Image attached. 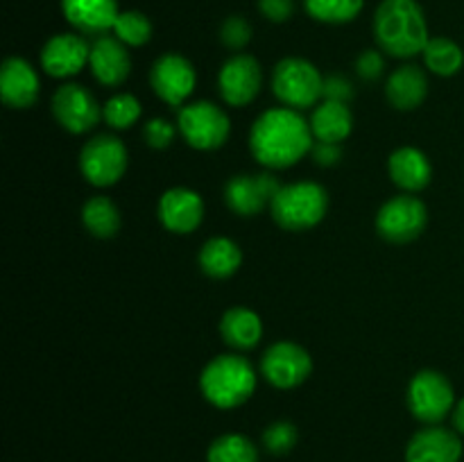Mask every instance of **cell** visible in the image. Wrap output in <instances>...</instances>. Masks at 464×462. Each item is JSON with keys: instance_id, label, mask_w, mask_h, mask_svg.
Wrapping results in <instances>:
<instances>
[{"instance_id": "obj_1", "label": "cell", "mask_w": 464, "mask_h": 462, "mask_svg": "<svg viewBox=\"0 0 464 462\" xmlns=\"http://www.w3.org/2000/svg\"><path fill=\"white\" fill-rule=\"evenodd\" d=\"M311 122L288 107H275L263 111L249 130V149L254 159L267 170H285L311 154Z\"/></svg>"}, {"instance_id": "obj_2", "label": "cell", "mask_w": 464, "mask_h": 462, "mask_svg": "<svg viewBox=\"0 0 464 462\" xmlns=\"http://www.w3.org/2000/svg\"><path fill=\"white\" fill-rule=\"evenodd\" d=\"M374 39L383 54L411 59L430 41L424 9L417 0H383L374 12Z\"/></svg>"}, {"instance_id": "obj_3", "label": "cell", "mask_w": 464, "mask_h": 462, "mask_svg": "<svg viewBox=\"0 0 464 462\" xmlns=\"http://www.w3.org/2000/svg\"><path fill=\"white\" fill-rule=\"evenodd\" d=\"M258 376L252 362L238 353L211 358L199 374V392L220 410H234L247 403L256 390Z\"/></svg>"}, {"instance_id": "obj_4", "label": "cell", "mask_w": 464, "mask_h": 462, "mask_svg": "<svg viewBox=\"0 0 464 462\" xmlns=\"http://www.w3.org/2000/svg\"><path fill=\"white\" fill-rule=\"evenodd\" d=\"M329 211V193L315 181H295L281 186L270 204L276 225L285 231L315 229Z\"/></svg>"}, {"instance_id": "obj_5", "label": "cell", "mask_w": 464, "mask_h": 462, "mask_svg": "<svg viewBox=\"0 0 464 462\" xmlns=\"http://www.w3.org/2000/svg\"><path fill=\"white\" fill-rule=\"evenodd\" d=\"M272 91L284 107L306 111L324 100V75L308 59L285 57L272 71Z\"/></svg>"}, {"instance_id": "obj_6", "label": "cell", "mask_w": 464, "mask_h": 462, "mask_svg": "<svg viewBox=\"0 0 464 462\" xmlns=\"http://www.w3.org/2000/svg\"><path fill=\"white\" fill-rule=\"evenodd\" d=\"M177 127L181 139L199 152H213L222 148L231 134L229 116L211 100H195L184 104L177 116Z\"/></svg>"}, {"instance_id": "obj_7", "label": "cell", "mask_w": 464, "mask_h": 462, "mask_svg": "<svg viewBox=\"0 0 464 462\" xmlns=\"http://www.w3.org/2000/svg\"><path fill=\"white\" fill-rule=\"evenodd\" d=\"M408 410L421 424L433 426L447 419L456 408L453 383L438 370H421L408 383Z\"/></svg>"}, {"instance_id": "obj_8", "label": "cell", "mask_w": 464, "mask_h": 462, "mask_svg": "<svg viewBox=\"0 0 464 462\" xmlns=\"http://www.w3.org/2000/svg\"><path fill=\"white\" fill-rule=\"evenodd\" d=\"M130 152L113 134H98L82 145L80 172L95 188H109L125 177Z\"/></svg>"}, {"instance_id": "obj_9", "label": "cell", "mask_w": 464, "mask_h": 462, "mask_svg": "<svg viewBox=\"0 0 464 462\" xmlns=\"http://www.w3.org/2000/svg\"><path fill=\"white\" fill-rule=\"evenodd\" d=\"M374 225L381 238L388 243L408 245L429 226V208L417 195H394L379 208Z\"/></svg>"}, {"instance_id": "obj_10", "label": "cell", "mask_w": 464, "mask_h": 462, "mask_svg": "<svg viewBox=\"0 0 464 462\" xmlns=\"http://www.w3.org/2000/svg\"><path fill=\"white\" fill-rule=\"evenodd\" d=\"M50 111L62 130L68 134H89L102 120V104L86 86L77 82H63L50 100Z\"/></svg>"}, {"instance_id": "obj_11", "label": "cell", "mask_w": 464, "mask_h": 462, "mask_svg": "<svg viewBox=\"0 0 464 462\" xmlns=\"http://www.w3.org/2000/svg\"><path fill=\"white\" fill-rule=\"evenodd\" d=\"M313 374V358L302 344L279 340L261 358V376L276 390H295Z\"/></svg>"}, {"instance_id": "obj_12", "label": "cell", "mask_w": 464, "mask_h": 462, "mask_svg": "<svg viewBox=\"0 0 464 462\" xmlns=\"http://www.w3.org/2000/svg\"><path fill=\"white\" fill-rule=\"evenodd\" d=\"M198 84L195 66L175 53L161 54L150 68V86L161 102L170 107H184Z\"/></svg>"}, {"instance_id": "obj_13", "label": "cell", "mask_w": 464, "mask_h": 462, "mask_svg": "<svg viewBox=\"0 0 464 462\" xmlns=\"http://www.w3.org/2000/svg\"><path fill=\"white\" fill-rule=\"evenodd\" d=\"M279 184L272 170L266 172H243L234 175L225 186V202L231 213L240 217H252L270 208L272 199L279 193Z\"/></svg>"}, {"instance_id": "obj_14", "label": "cell", "mask_w": 464, "mask_h": 462, "mask_svg": "<svg viewBox=\"0 0 464 462\" xmlns=\"http://www.w3.org/2000/svg\"><path fill=\"white\" fill-rule=\"evenodd\" d=\"M263 89V68L256 57L236 53L218 72V91L229 107H247Z\"/></svg>"}, {"instance_id": "obj_15", "label": "cell", "mask_w": 464, "mask_h": 462, "mask_svg": "<svg viewBox=\"0 0 464 462\" xmlns=\"http://www.w3.org/2000/svg\"><path fill=\"white\" fill-rule=\"evenodd\" d=\"M89 57L91 43L84 39V34L63 32L45 41L41 48V68L45 75L54 80H71L89 66Z\"/></svg>"}, {"instance_id": "obj_16", "label": "cell", "mask_w": 464, "mask_h": 462, "mask_svg": "<svg viewBox=\"0 0 464 462\" xmlns=\"http://www.w3.org/2000/svg\"><path fill=\"white\" fill-rule=\"evenodd\" d=\"M157 216L159 222H161L170 234H193L204 220L202 195L193 188H186V186L168 188L166 193L159 197Z\"/></svg>"}, {"instance_id": "obj_17", "label": "cell", "mask_w": 464, "mask_h": 462, "mask_svg": "<svg viewBox=\"0 0 464 462\" xmlns=\"http://www.w3.org/2000/svg\"><path fill=\"white\" fill-rule=\"evenodd\" d=\"M460 435L440 424L417 430L406 447V462H460Z\"/></svg>"}, {"instance_id": "obj_18", "label": "cell", "mask_w": 464, "mask_h": 462, "mask_svg": "<svg viewBox=\"0 0 464 462\" xmlns=\"http://www.w3.org/2000/svg\"><path fill=\"white\" fill-rule=\"evenodd\" d=\"M89 68L100 84L116 89L131 72L130 50L113 34L95 36V41L91 43Z\"/></svg>"}, {"instance_id": "obj_19", "label": "cell", "mask_w": 464, "mask_h": 462, "mask_svg": "<svg viewBox=\"0 0 464 462\" xmlns=\"http://www.w3.org/2000/svg\"><path fill=\"white\" fill-rule=\"evenodd\" d=\"M41 93L36 68L23 57L5 59L0 68V98L9 109H30Z\"/></svg>"}, {"instance_id": "obj_20", "label": "cell", "mask_w": 464, "mask_h": 462, "mask_svg": "<svg viewBox=\"0 0 464 462\" xmlns=\"http://www.w3.org/2000/svg\"><path fill=\"white\" fill-rule=\"evenodd\" d=\"M63 18L72 30L84 36H102L113 30L118 14V0H62Z\"/></svg>"}, {"instance_id": "obj_21", "label": "cell", "mask_w": 464, "mask_h": 462, "mask_svg": "<svg viewBox=\"0 0 464 462\" xmlns=\"http://www.w3.org/2000/svg\"><path fill=\"white\" fill-rule=\"evenodd\" d=\"M388 172L392 184L401 193L417 195L433 181V163L426 157V152L412 145H403L390 154Z\"/></svg>"}, {"instance_id": "obj_22", "label": "cell", "mask_w": 464, "mask_h": 462, "mask_svg": "<svg viewBox=\"0 0 464 462\" xmlns=\"http://www.w3.org/2000/svg\"><path fill=\"white\" fill-rule=\"evenodd\" d=\"M429 95V77L415 63H403L390 72L385 82V98L399 111H415Z\"/></svg>"}, {"instance_id": "obj_23", "label": "cell", "mask_w": 464, "mask_h": 462, "mask_svg": "<svg viewBox=\"0 0 464 462\" xmlns=\"http://www.w3.org/2000/svg\"><path fill=\"white\" fill-rule=\"evenodd\" d=\"M220 335L227 347L236 351H249L263 338V320L247 306H231L220 320Z\"/></svg>"}, {"instance_id": "obj_24", "label": "cell", "mask_w": 464, "mask_h": 462, "mask_svg": "<svg viewBox=\"0 0 464 462\" xmlns=\"http://www.w3.org/2000/svg\"><path fill=\"white\" fill-rule=\"evenodd\" d=\"M198 263L208 279H229L243 265V249L227 236H213L199 249Z\"/></svg>"}, {"instance_id": "obj_25", "label": "cell", "mask_w": 464, "mask_h": 462, "mask_svg": "<svg viewBox=\"0 0 464 462\" xmlns=\"http://www.w3.org/2000/svg\"><path fill=\"white\" fill-rule=\"evenodd\" d=\"M313 139L322 143H343L353 130V113L349 104L322 100L311 113Z\"/></svg>"}, {"instance_id": "obj_26", "label": "cell", "mask_w": 464, "mask_h": 462, "mask_svg": "<svg viewBox=\"0 0 464 462\" xmlns=\"http://www.w3.org/2000/svg\"><path fill=\"white\" fill-rule=\"evenodd\" d=\"M82 225L95 238L109 240L121 231L122 217L113 199H109L107 195H95L82 207Z\"/></svg>"}, {"instance_id": "obj_27", "label": "cell", "mask_w": 464, "mask_h": 462, "mask_svg": "<svg viewBox=\"0 0 464 462\" xmlns=\"http://www.w3.org/2000/svg\"><path fill=\"white\" fill-rule=\"evenodd\" d=\"M421 57H424L426 68L438 77L458 75L464 66V50L447 36H435V39L430 36Z\"/></svg>"}, {"instance_id": "obj_28", "label": "cell", "mask_w": 464, "mask_h": 462, "mask_svg": "<svg viewBox=\"0 0 464 462\" xmlns=\"http://www.w3.org/2000/svg\"><path fill=\"white\" fill-rule=\"evenodd\" d=\"M207 462H258V448L247 435L227 433L213 439Z\"/></svg>"}, {"instance_id": "obj_29", "label": "cell", "mask_w": 464, "mask_h": 462, "mask_svg": "<svg viewBox=\"0 0 464 462\" xmlns=\"http://www.w3.org/2000/svg\"><path fill=\"white\" fill-rule=\"evenodd\" d=\"M365 0H304L308 16L329 25H344L358 18Z\"/></svg>"}, {"instance_id": "obj_30", "label": "cell", "mask_w": 464, "mask_h": 462, "mask_svg": "<svg viewBox=\"0 0 464 462\" xmlns=\"http://www.w3.org/2000/svg\"><path fill=\"white\" fill-rule=\"evenodd\" d=\"M140 116H143V107L139 98L131 93H116L102 104V120L111 130H131L140 120Z\"/></svg>"}, {"instance_id": "obj_31", "label": "cell", "mask_w": 464, "mask_h": 462, "mask_svg": "<svg viewBox=\"0 0 464 462\" xmlns=\"http://www.w3.org/2000/svg\"><path fill=\"white\" fill-rule=\"evenodd\" d=\"M111 32L127 48H140L152 39V23L139 9H127V12L118 14Z\"/></svg>"}, {"instance_id": "obj_32", "label": "cell", "mask_w": 464, "mask_h": 462, "mask_svg": "<svg viewBox=\"0 0 464 462\" xmlns=\"http://www.w3.org/2000/svg\"><path fill=\"white\" fill-rule=\"evenodd\" d=\"M299 430L293 421H272L270 426H266L263 430V447H266L267 453L272 456H285V453L293 451L297 447Z\"/></svg>"}, {"instance_id": "obj_33", "label": "cell", "mask_w": 464, "mask_h": 462, "mask_svg": "<svg viewBox=\"0 0 464 462\" xmlns=\"http://www.w3.org/2000/svg\"><path fill=\"white\" fill-rule=\"evenodd\" d=\"M220 41L225 48H229L231 53H240L243 48H247L249 41H252V25L245 16H229L225 18V23L220 25Z\"/></svg>"}, {"instance_id": "obj_34", "label": "cell", "mask_w": 464, "mask_h": 462, "mask_svg": "<svg viewBox=\"0 0 464 462\" xmlns=\"http://www.w3.org/2000/svg\"><path fill=\"white\" fill-rule=\"evenodd\" d=\"M179 127L172 125L166 118H150L143 125V140L152 149H168L175 143Z\"/></svg>"}, {"instance_id": "obj_35", "label": "cell", "mask_w": 464, "mask_h": 462, "mask_svg": "<svg viewBox=\"0 0 464 462\" xmlns=\"http://www.w3.org/2000/svg\"><path fill=\"white\" fill-rule=\"evenodd\" d=\"M385 71V59L381 50H365L356 57V75L365 82H376Z\"/></svg>"}, {"instance_id": "obj_36", "label": "cell", "mask_w": 464, "mask_h": 462, "mask_svg": "<svg viewBox=\"0 0 464 462\" xmlns=\"http://www.w3.org/2000/svg\"><path fill=\"white\" fill-rule=\"evenodd\" d=\"M353 98V84L349 77L344 75H329L324 77V100H334V102L349 104Z\"/></svg>"}, {"instance_id": "obj_37", "label": "cell", "mask_w": 464, "mask_h": 462, "mask_svg": "<svg viewBox=\"0 0 464 462\" xmlns=\"http://www.w3.org/2000/svg\"><path fill=\"white\" fill-rule=\"evenodd\" d=\"M258 12L272 23H285L295 12V0H258Z\"/></svg>"}, {"instance_id": "obj_38", "label": "cell", "mask_w": 464, "mask_h": 462, "mask_svg": "<svg viewBox=\"0 0 464 462\" xmlns=\"http://www.w3.org/2000/svg\"><path fill=\"white\" fill-rule=\"evenodd\" d=\"M311 157L317 166L334 168L340 163L343 149H340V143H322V140H315V143H313V149H311Z\"/></svg>"}, {"instance_id": "obj_39", "label": "cell", "mask_w": 464, "mask_h": 462, "mask_svg": "<svg viewBox=\"0 0 464 462\" xmlns=\"http://www.w3.org/2000/svg\"><path fill=\"white\" fill-rule=\"evenodd\" d=\"M451 419H453V428H456L458 435H464V397L460 401H456V408L451 412Z\"/></svg>"}]
</instances>
